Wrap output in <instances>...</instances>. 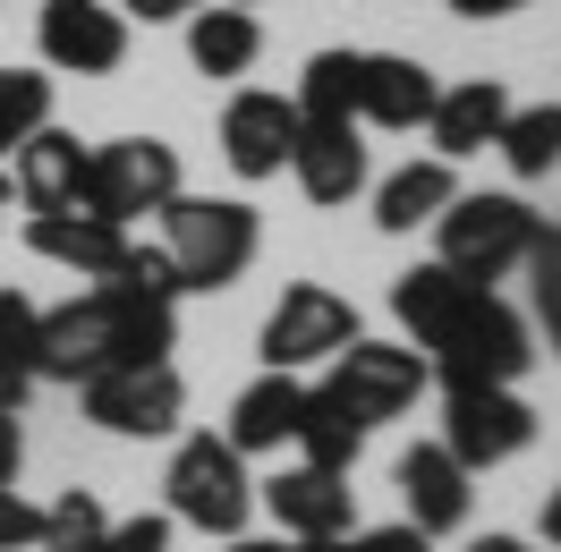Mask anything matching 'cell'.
I'll list each match as a JSON object with an SVG mask.
<instances>
[{
    "label": "cell",
    "instance_id": "2",
    "mask_svg": "<svg viewBox=\"0 0 561 552\" xmlns=\"http://www.w3.org/2000/svg\"><path fill=\"white\" fill-rule=\"evenodd\" d=\"M536 230H545V212L527 205V196H511V187H459L451 205L434 212V264H451L459 280H477V289H493L502 273H519L527 246H536Z\"/></svg>",
    "mask_w": 561,
    "mask_h": 552
},
{
    "label": "cell",
    "instance_id": "33",
    "mask_svg": "<svg viewBox=\"0 0 561 552\" xmlns=\"http://www.w3.org/2000/svg\"><path fill=\"white\" fill-rule=\"evenodd\" d=\"M35 544H43V510L18 484H0V552H35Z\"/></svg>",
    "mask_w": 561,
    "mask_h": 552
},
{
    "label": "cell",
    "instance_id": "17",
    "mask_svg": "<svg viewBox=\"0 0 561 552\" xmlns=\"http://www.w3.org/2000/svg\"><path fill=\"white\" fill-rule=\"evenodd\" d=\"M502 119H511V85H502V77L443 85V94H434V119H425L434 162H468V153H485V145L502 137Z\"/></svg>",
    "mask_w": 561,
    "mask_h": 552
},
{
    "label": "cell",
    "instance_id": "29",
    "mask_svg": "<svg viewBox=\"0 0 561 552\" xmlns=\"http://www.w3.org/2000/svg\"><path fill=\"white\" fill-rule=\"evenodd\" d=\"M527 307H536V323H527V332H545V341H553V357H561V230L553 221H545V230H536V246H527Z\"/></svg>",
    "mask_w": 561,
    "mask_h": 552
},
{
    "label": "cell",
    "instance_id": "40",
    "mask_svg": "<svg viewBox=\"0 0 561 552\" xmlns=\"http://www.w3.org/2000/svg\"><path fill=\"white\" fill-rule=\"evenodd\" d=\"M468 552H536V544H527V536H477Z\"/></svg>",
    "mask_w": 561,
    "mask_h": 552
},
{
    "label": "cell",
    "instance_id": "31",
    "mask_svg": "<svg viewBox=\"0 0 561 552\" xmlns=\"http://www.w3.org/2000/svg\"><path fill=\"white\" fill-rule=\"evenodd\" d=\"M111 280H119V289H137V298H162V307H179V298H187L162 239H128V255H119V273H111Z\"/></svg>",
    "mask_w": 561,
    "mask_h": 552
},
{
    "label": "cell",
    "instance_id": "41",
    "mask_svg": "<svg viewBox=\"0 0 561 552\" xmlns=\"http://www.w3.org/2000/svg\"><path fill=\"white\" fill-rule=\"evenodd\" d=\"M230 552H280V544H255V536H230Z\"/></svg>",
    "mask_w": 561,
    "mask_h": 552
},
{
    "label": "cell",
    "instance_id": "12",
    "mask_svg": "<svg viewBox=\"0 0 561 552\" xmlns=\"http://www.w3.org/2000/svg\"><path fill=\"white\" fill-rule=\"evenodd\" d=\"M35 43H43V60H51V69L111 77L119 60H128V18H119L111 0H43Z\"/></svg>",
    "mask_w": 561,
    "mask_h": 552
},
{
    "label": "cell",
    "instance_id": "42",
    "mask_svg": "<svg viewBox=\"0 0 561 552\" xmlns=\"http://www.w3.org/2000/svg\"><path fill=\"white\" fill-rule=\"evenodd\" d=\"M0 221H9V171H0Z\"/></svg>",
    "mask_w": 561,
    "mask_h": 552
},
{
    "label": "cell",
    "instance_id": "28",
    "mask_svg": "<svg viewBox=\"0 0 561 552\" xmlns=\"http://www.w3.org/2000/svg\"><path fill=\"white\" fill-rule=\"evenodd\" d=\"M35 128H51V77L43 69H0V153H18Z\"/></svg>",
    "mask_w": 561,
    "mask_h": 552
},
{
    "label": "cell",
    "instance_id": "5",
    "mask_svg": "<svg viewBox=\"0 0 561 552\" xmlns=\"http://www.w3.org/2000/svg\"><path fill=\"white\" fill-rule=\"evenodd\" d=\"M179 187H187V179H179V145L171 137H111V145H85L77 212H94L111 230H137L145 212H162Z\"/></svg>",
    "mask_w": 561,
    "mask_h": 552
},
{
    "label": "cell",
    "instance_id": "24",
    "mask_svg": "<svg viewBox=\"0 0 561 552\" xmlns=\"http://www.w3.org/2000/svg\"><path fill=\"white\" fill-rule=\"evenodd\" d=\"M366 416H350L341 391H307V409H298V450H307V468H332V476H350L357 450H366Z\"/></svg>",
    "mask_w": 561,
    "mask_h": 552
},
{
    "label": "cell",
    "instance_id": "35",
    "mask_svg": "<svg viewBox=\"0 0 561 552\" xmlns=\"http://www.w3.org/2000/svg\"><path fill=\"white\" fill-rule=\"evenodd\" d=\"M119 18H145V26H162V18H187V9H205V0H111Z\"/></svg>",
    "mask_w": 561,
    "mask_h": 552
},
{
    "label": "cell",
    "instance_id": "19",
    "mask_svg": "<svg viewBox=\"0 0 561 552\" xmlns=\"http://www.w3.org/2000/svg\"><path fill=\"white\" fill-rule=\"evenodd\" d=\"M298 409H307V382H298V375H255L239 400H230L221 442L239 450V459H264V450L298 442Z\"/></svg>",
    "mask_w": 561,
    "mask_h": 552
},
{
    "label": "cell",
    "instance_id": "25",
    "mask_svg": "<svg viewBox=\"0 0 561 552\" xmlns=\"http://www.w3.org/2000/svg\"><path fill=\"white\" fill-rule=\"evenodd\" d=\"M35 341H43V307L35 298H18V289H0V409L18 416L26 409V391H35Z\"/></svg>",
    "mask_w": 561,
    "mask_h": 552
},
{
    "label": "cell",
    "instance_id": "14",
    "mask_svg": "<svg viewBox=\"0 0 561 552\" xmlns=\"http://www.w3.org/2000/svg\"><path fill=\"white\" fill-rule=\"evenodd\" d=\"M434 94H443L434 69L409 60V51H366V60H357V119H366V128L409 137V128L434 119Z\"/></svg>",
    "mask_w": 561,
    "mask_h": 552
},
{
    "label": "cell",
    "instance_id": "23",
    "mask_svg": "<svg viewBox=\"0 0 561 552\" xmlns=\"http://www.w3.org/2000/svg\"><path fill=\"white\" fill-rule=\"evenodd\" d=\"M468 298H477V280H459L451 264H409V273L391 280V314L409 323V348H425Z\"/></svg>",
    "mask_w": 561,
    "mask_h": 552
},
{
    "label": "cell",
    "instance_id": "39",
    "mask_svg": "<svg viewBox=\"0 0 561 552\" xmlns=\"http://www.w3.org/2000/svg\"><path fill=\"white\" fill-rule=\"evenodd\" d=\"M545 544L561 552V484H553V493H545Z\"/></svg>",
    "mask_w": 561,
    "mask_h": 552
},
{
    "label": "cell",
    "instance_id": "38",
    "mask_svg": "<svg viewBox=\"0 0 561 552\" xmlns=\"http://www.w3.org/2000/svg\"><path fill=\"white\" fill-rule=\"evenodd\" d=\"M289 552H357V536H289Z\"/></svg>",
    "mask_w": 561,
    "mask_h": 552
},
{
    "label": "cell",
    "instance_id": "4",
    "mask_svg": "<svg viewBox=\"0 0 561 552\" xmlns=\"http://www.w3.org/2000/svg\"><path fill=\"white\" fill-rule=\"evenodd\" d=\"M162 246H171V264H179V289H230L255 264L264 221L239 196H187L179 187L171 205H162Z\"/></svg>",
    "mask_w": 561,
    "mask_h": 552
},
{
    "label": "cell",
    "instance_id": "26",
    "mask_svg": "<svg viewBox=\"0 0 561 552\" xmlns=\"http://www.w3.org/2000/svg\"><path fill=\"white\" fill-rule=\"evenodd\" d=\"M502 162H511V171L519 179H553L561 171V103H511V119H502Z\"/></svg>",
    "mask_w": 561,
    "mask_h": 552
},
{
    "label": "cell",
    "instance_id": "37",
    "mask_svg": "<svg viewBox=\"0 0 561 552\" xmlns=\"http://www.w3.org/2000/svg\"><path fill=\"white\" fill-rule=\"evenodd\" d=\"M511 9H527V0H451V18H477V26H485V18H511Z\"/></svg>",
    "mask_w": 561,
    "mask_h": 552
},
{
    "label": "cell",
    "instance_id": "20",
    "mask_svg": "<svg viewBox=\"0 0 561 552\" xmlns=\"http://www.w3.org/2000/svg\"><path fill=\"white\" fill-rule=\"evenodd\" d=\"M77 187H85V145H77L69 128H35V137L18 145L9 196L26 212H77Z\"/></svg>",
    "mask_w": 561,
    "mask_h": 552
},
{
    "label": "cell",
    "instance_id": "22",
    "mask_svg": "<svg viewBox=\"0 0 561 552\" xmlns=\"http://www.w3.org/2000/svg\"><path fill=\"white\" fill-rule=\"evenodd\" d=\"M187 60L205 77H247L264 60V26L255 9H187Z\"/></svg>",
    "mask_w": 561,
    "mask_h": 552
},
{
    "label": "cell",
    "instance_id": "43",
    "mask_svg": "<svg viewBox=\"0 0 561 552\" xmlns=\"http://www.w3.org/2000/svg\"><path fill=\"white\" fill-rule=\"evenodd\" d=\"M230 9H255V0H230Z\"/></svg>",
    "mask_w": 561,
    "mask_h": 552
},
{
    "label": "cell",
    "instance_id": "13",
    "mask_svg": "<svg viewBox=\"0 0 561 552\" xmlns=\"http://www.w3.org/2000/svg\"><path fill=\"white\" fill-rule=\"evenodd\" d=\"M289 179L307 205H350L366 187V145H357V119H298V145H289Z\"/></svg>",
    "mask_w": 561,
    "mask_h": 552
},
{
    "label": "cell",
    "instance_id": "3",
    "mask_svg": "<svg viewBox=\"0 0 561 552\" xmlns=\"http://www.w3.org/2000/svg\"><path fill=\"white\" fill-rule=\"evenodd\" d=\"M417 357H425V375L443 382V391H485V382H519L527 366H536V332H527V314L511 307V298L477 289Z\"/></svg>",
    "mask_w": 561,
    "mask_h": 552
},
{
    "label": "cell",
    "instance_id": "1",
    "mask_svg": "<svg viewBox=\"0 0 561 552\" xmlns=\"http://www.w3.org/2000/svg\"><path fill=\"white\" fill-rule=\"evenodd\" d=\"M179 348V314L162 298H137L119 280H94L85 298L43 314V341H35V375L43 382H94L111 366H153Z\"/></svg>",
    "mask_w": 561,
    "mask_h": 552
},
{
    "label": "cell",
    "instance_id": "36",
    "mask_svg": "<svg viewBox=\"0 0 561 552\" xmlns=\"http://www.w3.org/2000/svg\"><path fill=\"white\" fill-rule=\"evenodd\" d=\"M18 468H26V434H18V416L0 409V484H18Z\"/></svg>",
    "mask_w": 561,
    "mask_h": 552
},
{
    "label": "cell",
    "instance_id": "6",
    "mask_svg": "<svg viewBox=\"0 0 561 552\" xmlns=\"http://www.w3.org/2000/svg\"><path fill=\"white\" fill-rule=\"evenodd\" d=\"M357 332H366V323H357V307L341 298V289H323V280H289L280 307L264 314L255 357H264V375H307V366H332Z\"/></svg>",
    "mask_w": 561,
    "mask_h": 552
},
{
    "label": "cell",
    "instance_id": "34",
    "mask_svg": "<svg viewBox=\"0 0 561 552\" xmlns=\"http://www.w3.org/2000/svg\"><path fill=\"white\" fill-rule=\"evenodd\" d=\"M357 552H434V536H417V527L400 518V527H366V536H357Z\"/></svg>",
    "mask_w": 561,
    "mask_h": 552
},
{
    "label": "cell",
    "instance_id": "30",
    "mask_svg": "<svg viewBox=\"0 0 561 552\" xmlns=\"http://www.w3.org/2000/svg\"><path fill=\"white\" fill-rule=\"evenodd\" d=\"M103 527H111V510L94 493H60V502H43V544L35 552H94Z\"/></svg>",
    "mask_w": 561,
    "mask_h": 552
},
{
    "label": "cell",
    "instance_id": "7",
    "mask_svg": "<svg viewBox=\"0 0 561 552\" xmlns=\"http://www.w3.org/2000/svg\"><path fill=\"white\" fill-rule=\"evenodd\" d=\"M247 510H255V484H247V459L221 434H187L171 450V527H205V536H247Z\"/></svg>",
    "mask_w": 561,
    "mask_h": 552
},
{
    "label": "cell",
    "instance_id": "10",
    "mask_svg": "<svg viewBox=\"0 0 561 552\" xmlns=\"http://www.w3.org/2000/svg\"><path fill=\"white\" fill-rule=\"evenodd\" d=\"M425 382H434V375H425V357L409 341H366V332H357V341L332 357V382H323V391H341L350 416L383 425V416H409V409H417Z\"/></svg>",
    "mask_w": 561,
    "mask_h": 552
},
{
    "label": "cell",
    "instance_id": "16",
    "mask_svg": "<svg viewBox=\"0 0 561 552\" xmlns=\"http://www.w3.org/2000/svg\"><path fill=\"white\" fill-rule=\"evenodd\" d=\"M400 502H409V527H417V536H459L477 484H468V468H459L443 442H417L400 459Z\"/></svg>",
    "mask_w": 561,
    "mask_h": 552
},
{
    "label": "cell",
    "instance_id": "32",
    "mask_svg": "<svg viewBox=\"0 0 561 552\" xmlns=\"http://www.w3.org/2000/svg\"><path fill=\"white\" fill-rule=\"evenodd\" d=\"M94 552H171V510H137V518H119V527H103Z\"/></svg>",
    "mask_w": 561,
    "mask_h": 552
},
{
    "label": "cell",
    "instance_id": "18",
    "mask_svg": "<svg viewBox=\"0 0 561 552\" xmlns=\"http://www.w3.org/2000/svg\"><path fill=\"white\" fill-rule=\"evenodd\" d=\"M26 246H35L43 264L77 273V280H111L119 255H128V230H111L94 212H26Z\"/></svg>",
    "mask_w": 561,
    "mask_h": 552
},
{
    "label": "cell",
    "instance_id": "15",
    "mask_svg": "<svg viewBox=\"0 0 561 552\" xmlns=\"http://www.w3.org/2000/svg\"><path fill=\"white\" fill-rule=\"evenodd\" d=\"M255 502H264L289 536H350V527H357V484L332 476V468H307V459H298V468H280Z\"/></svg>",
    "mask_w": 561,
    "mask_h": 552
},
{
    "label": "cell",
    "instance_id": "9",
    "mask_svg": "<svg viewBox=\"0 0 561 552\" xmlns=\"http://www.w3.org/2000/svg\"><path fill=\"white\" fill-rule=\"evenodd\" d=\"M536 442V409L519 400V382H485V391H443V450L468 476H485L502 459H519Z\"/></svg>",
    "mask_w": 561,
    "mask_h": 552
},
{
    "label": "cell",
    "instance_id": "27",
    "mask_svg": "<svg viewBox=\"0 0 561 552\" xmlns=\"http://www.w3.org/2000/svg\"><path fill=\"white\" fill-rule=\"evenodd\" d=\"M357 60L366 51H316L307 69H298V119H357Z\"/></svg>",
    "mask_w": 561,
    "mask_h": 552
},
{
    "label": "cell",
    "instance_id": "21",
    "mask_svg": "<svg viewBox=\"0 0 561 552\" xmlns=\"http://www.w3.org/2000/svg\"><path fill=\"white\" fill-rule=\"evenodd\" d=\"M459 196V171L451 162H400V171L375 187V230H391V239H409V230H434V212Z\"/></svg>",
    "mask_w": 561,
    "mask_h": 552
},
{
    "label": "cell",
    "instance_id": "8",
    "mask_svg": "<svg viewBox=\"0 0 561 552\" xmlns=\"http://www.w3.org/2000/svg\"><path fill=\"white\" fill-rule=\"evenodd\" d=\"M77 400H85V416L103 434L162 442V434H179V416H187V382H179L171 357H153V366H111V375L77 382Z\"/></svg>",
    "mask_w": 561,
    "mask_h": 552
},
{
    "label": "cell",
    "instance_id": "11",
    "mask_svg": "<svg viewBox=\"0 0 561 552\" xmlns=\"http://www.w3.org/2000/svg\"><path fill=\"white\" fill-rule=\"evenodd\" d=\"M289 145H298V103L273 94V85H239L230 111H221V162L255 187V179L289 171Z\"/></svg>",
    "mask_w": 561,
    "mask_h": 552
}]
</instances>
